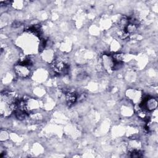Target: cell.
I'll use <instances>...</instances> for the list:
<instances>
[{"instance_id":"obj_1","label":"cell","mask_w":158,"mask_h":158,"mask_svg":"<svg viewBox=\"0 0 158 158\" xmlns=\"http://www.w3.org/2000/svg\"><path fill=\"white\" fill-rule=\"evenodd\" d=\"M14 70L19 77L23 78L29 77L30 74V67L22 63L16 64L14 67Z\"/></svg>"}]
</instances>
